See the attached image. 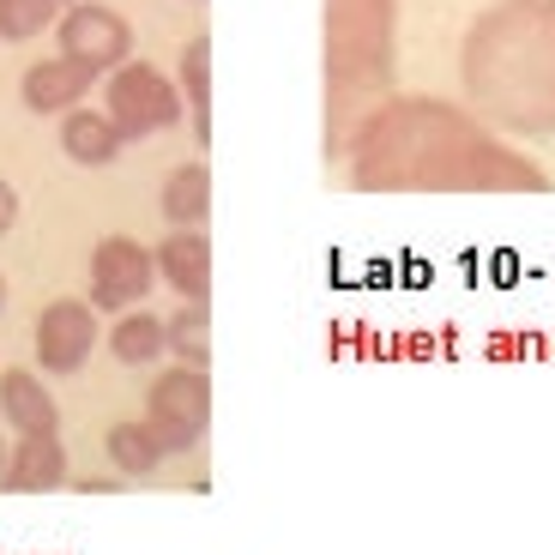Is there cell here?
Returning <instances> with one entry per match:
<instances>
[{
	"label": "cell",
	"mask_w": 555,
	"mask_h": 555,
	"mask_svg": "<svg viewBox=\"0 0 555 555\" xmlns=\"http://www.w3.org/2000/svg\"><path fill=\"white\" fill-rule=\"evenodd\" d=\"M0 416H7L13 435H55L61 429L55 392L42 387V375H30V369H7L0 375Z\"/></svg>",
	"instance_id": "12"
},
{
	"label": "cell",
	"mask_w": 555,
	"mask_h": 555,
	"mask_svg": "<svg viewBox=\"0 0 555 555\" xmlns=\"http://www.w3.org/2000/svg\"><path fill=\"white\" fill-rule=\"evenodd\" d=\"M103 109L121 127V139H152V133H169V127L188 115V103H181L176 79H164L157 67L127 55L121 67L109 73V85H103Z\"/></svg>",
	"instance_id": "4"
},
{
	"label": "cell",
	"mask_w": 555,
	"mask_h": 555,
	"mask_svg": "<svg viewBox=\"0 0 555 555\" xmlns=\"http://www.w3.org/2000/svg\"><path fill=\"white\" fill-rule=\"evenodd\" d=\"M392 0H326V109L338 121L357 115L375 91L392 85V30H399Z\"/></svg>",
	"instance_id": "3"
},
{
	"label": "cell",
	"mask_w": 555,
	"mask_h": 555,
	"mask_svg": "<svg viewBox=\"0 0 555 555\" xmlns=\"http://www.w3.org/2000/svg\"><path fill=\"white\" fill-rule=\"evenodd\" d=\"M55 7L61 0H0V37L25 42V37H37V30H49L61 18Z\"/></svg>",
	"instance_id": "19"
},
{
	"label": "cell",
	"mask_w": 555,
	"mask_h": 555,
	"mask_svg": "<svg viewBox=\"0 0 555 555\" xmlns=\"http://www.w3.org/2000/svg\"><path fill=\"white\" fill-rule=\"evenodd\" d=\"M145 423L169 453H194L211 429V375L194 362H176L145 387Z\"/></svg>",
	"instance_id": "5"
},
{
	"label": "cell",
	"mask_w": 555,
	"mask_h": 555,
	"mask_svg": "<svg viewBox=\"0 0 555 555\" xmlns=\"http://www.w3.org/2000/svg\"><path fill=\"white\" fill-rule=\"evenodd\" d=\"M98 85V73L79 67L73 55H55V61H37V67L25 73V85H18V98H25L30 115H67L85 103V91Z\"/></svg>",
	"instance_id": "10"
},
{
	"label": "cell",
	"mask_w": 555,
	"mask_h": 555,
	"mask_svg": "<svg viewBox=\"0 0 555 555\" xmlns=\"http://www.w3.org/2000/svg\"><path fill=\"white\" fill-rule=\"evenodd\" d=\"M109 350H115V362H127V369H152V362H164L169 357L164 320H157L152 308H127V314L115 320V333H109Z\"/></svg>",
	"instance_id": "14"
},
{
	"label": "cell",
	"mask_w": 555,
	"mask_h": 555,
	"mask_svg": "<svg viewBox=\"0 0 555 555\" xmlns=\"http://www.w3.org/2000/svg\"><path fill=\"white\" fill-rule=\"evenodd\" d=\"M157 284V254L133 236H103L91 248V308H139Z\"/></svg>",
	"instance_id": "7"
},
{
	"label": "cell",
	"mask_w": 555,
	"mask_h": 555,
	"mask_svg": "<svg viewBox=\"0 0 555 555\" xmlns=\"http://www.w3.org/2000/svg\"><path fill=\"white\" fill-rule=\"evenodd\" d=\"M121 127L109 121V109H67L61 115V152H67V164H79V169H109L115 157H121Z\"/></svg>",
	"instance_id": "13"
},
{
	"label": "cell",
	"mask_w": 555,
	"mask_h": 555,
	"mask_svg": "<svg viewBox=\"0 0 555 555\" xmlns=\"http://www.w3.org/2000/svg\"><path fill=\"white\" fill-rule=\"evenodd\" d=\"M13 223H18V194L7 188V181H0V236H7Z\"/></svg>",
	"instance_id": "20"
},
{
	"label": "cell",
	"mask_w": 555,
	"mask_h": 555,
	"mask_svg": "<svg viewBox=\"0 0 555 555\" xmlns=\"http://www.w3.org/2000/svg\"><path fill=\"white\" fill-rule=\"evenodd\" d=\"M0 465H7V435H0Z\"/></svg>",
	"instance_id": "22"
},
{
	"label": "cell",
	"mask_w": 555,
	"mask_h": 555,
	"mask_svg": "<svg viewBox=\"0 0 555 555\" xmlns=\"http://www.w3.org/2000/svg\"><path fill=\"white\" fill-rule=\"evenodd\" d=\"M91 350H98V308L91 302L61 296V302H49L37 314V362L49 375H79L91 362Z\"/></svg>",
	"instance_id": "8"
},
{
	"label": "cell",
	"mask_w": 555,
	"mask_h": 555,
	"mask_svg": "<svg viewBox=\"0 0 555 555\" xmlns=\"http://www.w3.org/2000/svg\"><path fill=\"white\" fill-rule=\"evenodd\" d=\"M164 333H169V357L194 362V369H206V362H211V308L206 302L176 308V314L164 320Z\"/></svg>",
	"instance_id": "18"
},
{
	"label": "cell",
	"mask_w": 555,
	"mask_h": 555,
	"mask_svg": "<svg viewBox=\"0 0 555 555\" xmlns=\"http://www.w3.org/2000/svg\"><path fill=\"white\" fill-rule=\"evenodd\" d=\"M181 103L194 115V133L211 139V37H194L181 49Z\"/></svg>",
	"instance_id": "17"
},
{
	"label": "cell",
	"mask_w": 555,
	"mask_h": 555,
	"mask_svg": "<svg viewBox=\"0 0 555 555\" xmlns=\"http://www.w3.org/2000/svg\"><path fill=\"white\" fill-rule=\"evenodd\" d=\"M157 206H164V218L176 223V230H199V223L211 218V169L206 164H181L176 176L164 181Z\"/></svg>",
	"instance_id": "15"
},
{
	"label": "cell",
	"mask_w": 555,
	"mask_h": 555,
	"mask_svg": "<svg viewBox=\"0 0 555 555\" xmlns=\"http://www.w3.org/2000/svg\"><path fill=\"white\" fill-rule=\"evenodd\" d=\"M61 55H73L91 73H115L133 55V25L115 7H91V0H67V13L55 18Z\"/></svg>",
	"instance_id": "6"
},
{
	"label": "cell",
	"mask_w": 555,
	"mask_h": 555,
	"mask_svg": "<svg viewBox=\"0 0 555 555\" xmlns=\"http://www.w3.org/2000/svg\"><path fill=\"white\" fill-rule=\"evenodd\" d=\"M152 254H157V278H164L181 302H211V242H206V230H176V236H164V248H152Z\"/></svg>",
	"instance_id": "11"
},
{
	"label": "cell",
	"mask_w": 555,
	"mask_h": 555,
	"mask_svg": "<svg viewBox=\"0 0 555 555\" xmlns=\"http://www.w3.org/2000/svg\"><path fill=\"white\" fill-rule=\"evenodd\" d=\"M362 194H543L550 176L441 98H387L350 133Z\"/></svg>",
	"instance_id": "1"
},
{
	"label": "cell",
	"mask_w": 555,
	"mask_h": 555,
	"mask_svg": "<svg viewBox=\"0 0 555 555\" xmlns=\"http://www.w3.org/2000/svg\"><path fill=\"white\" fill-rule=\"evenodd\" d=\"M67 483V447L55 435H18V447H7V465H0V489L7 495H49V489Z\"/></svg>",
	"instance_id": "9"
},
{
	"label": "cell",
	"mask_w": 555,
	"mask_h": 555,
	"mask_svg": "<svg viewBox=\"0 0 555 555\" xmlns=\"http://www.w3.org/2000/svg\"><path fill=\"white\" fill-rule=\"evenodd\" d=\"M459 85L477 121L501 133H555V0H501L465 30Z\"/></svg>",
	"instance_id": "2"
},
{
	"label": "cell",
	"mask_w": 555,
	"mask_h": 555,
	"mask_svg": "<svg viewBox=\"0 0 555 555\" xmlns=\"http://www.w3.org/2000/svg\"><path fill=\"white\" fill-rule=\"evenodd\" d=\"M0 314H7V278H0Z\"/></svg>",
	"instance_id": "21"
},
{
	"label": "cell",
	"mask_w": 555,
	"mask_h": 555,
	"mask_svg": "<svg viewBox=\"0 0 555 555\" xmlns=\"http://www.w3.org/2000/svg\"><path fill=\"white\" fill-rule=\"evenodd\" d=\"M103 447H109V465H115L121 477H152L157 465L169 459V447L157 441V429L145 423V416H139V423H115Z\"/></svg>",
	"instance_id": "16"
}]
</instances>
